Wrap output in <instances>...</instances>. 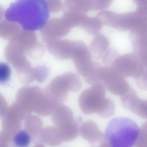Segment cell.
Wrapping results in <instances>:
<instances>
[{
  "mask_svg": "<svg viewBox=\"0 0 147 147\" xmlns=\"http://www.w3.org/2000/svg\"><path fill=\"white\" fill-rule=\"evenodd\" d=\"M49 11L46 0H16L4 14L6 20L18 24L23 29L34 31L45 26Z\"/></svg>",
  "mask_w": 147,
  "mask_h": 147,
  "instance_id": "obj_1",
  "label": "cell"
},
{
  "mask_svg": "<svg viewBox=\"0 0 147 147\" xmlns=\"http://www.w3.org/2000/svg\"><path fill=\"white\" fill-rule=\"evenodd\" d=\"M140 128L131 119L118 117L108 123L105 134L108 146L131 147L136 144Z\"/></svg>",
  "mask_w": 147,
  "mask_h": 147,
  "instance_id": "obj_2",
  "label": "cell"
},
{
  "mask_svg": "<svg viewBox=\"0 0 147 147\" xmlns=\"http://www.w3.org/2000/svg\"><path fill=\"white\" fill-rule=\"evenodd\" d=\"M96 16L103 25L118 30L125 31L132 29L144 16L136 11L119 13L103 10L98 12Z\"/></svg>",
  "mask_w": 147,
  "mask_h": 147,
  "instance_id": "obj_3",
  "label": "cell"
},
{
  "mask_svg": "<svg viewBox=\"0 0 147 147\" xmlns=\"http://www.w3.org/2000/svg\"><path fill=\"white\" fill-rule=\"evenodd\" d=\"M74 27L70 15L63 12L61 17H53L49 20L40 30V34L42 40L47 43L65 36Z\"/></svg>",
  "mask_w": 147,
  "mask_h": 147,
  "instance_id": "obj_4",
  "label": "cell"
},
{
  "mask_svg": "<svg viewBox=\"0 0 147 147\" xmlns=\"http://www.w3.org/2000/svg\"><path fill=\"white\" fill-rule=\"evenodd\" d=\"M24 49L15 42L10 40L5 50L7 60L16 70L19 77L26 79L32 74L33 68L26 58Z\"/></svg>",
  "mask_w": 147,
  "mask_h": 147,
  "instance_id": "obj_5",
  "label": "cell"
},
{
  "mask_svg": "<svg viewBox=\"0 0 147 147\" xmlns=\"http://www.w3.org/2000/svg\"><path fill=\"white\" fill-rule=\"evenodd\" d=\"M105 88L101 82L91 85L84 90L79 98L80 107L85 114L96 113L105 97Z\"/></svg>",
  "mask_w": 147,
  "mask_h": 147,
  "instance_id": "obj_6",
  "label": "cell"
},
{
  "mask_svg": "<svg viewBox=\"0 0 147 147\" xmlns=\"http://www.w3.org/2000/svg\"><path fill=\"white\" fill-rule=\"evenodd\" d=\"M100 79L105 88L116 95L121 96L131 88L122 77L116 73L110 66L101 67Z\"/></svg>",
  "mask_w": 147,
  "mask_h": 147,
  "instance_id": "obj_7",
  "label": "cell"
},
{
  "mask_svg": "<svg viewBox=\"0 0 147 147\" xmlns=\"http://www.w3.org/2000/svg\"><path fill=\"white\" fill-rule=\"evenodd\" d=\"M89 48L83 42L74 41V47L71 59L73 60L76 71L83 77L85 76L91 68L93 61Z\"/></svg>",
  "mask_w": 147,
  "mask_h": 147,
  "instance_id": "obj_8",
  "label": "cell"
},
{
  "mask_svg": "<svg viewBox=\"0 0 147 147\" xmlns=\"http://www.w3.org/2000/svg\"><path fill=\"white\" fill-rule=\"evenodd\" d=\"M52 83L57 87L60 93L61 100H65L69 91L76 92L82 87V83L78 76L75 73L68 71L58 76Z\"/></svg>",
  "mask_w": 147,
  "mask_h": 147,
  "instance_id": "obj_9",
  "label": "cell"
},
{
  "mask_svg": "<svg viewBox=\"0 0 147 147\" xmlns=\"http://www.w3.org/2000/svg\"><path fill=\"white\" fill-rule=\"evenodd\" d=\"M120 96L121 105L125 109L147 119V99L140 98L132 88Z\"/></svg>",
  "mask_w": 147,
  "mask_h": 147,
  "instance_id": "obj_10",
  "label": "cell"
},
{
  "mask_svg": "<svg viewBox=\"0 0 147 147\" xmlns=\"http://www.w3.org/2000/svg\"><path fill=\"white\" fill-rule=\"evenodd\" d=\"M81 136L93 147H108L105 134L101 131L97 124L92 121H85L81 125Z\"/></svg>",
  "mask_w": 147,
  "mask_h": 147,
  "instance_id": "obj_11",
  "label": "cell"
},
{
  "mask_svg": "<svg viewBox=\"0 0 147 147\" xmlns=\"http://www.w3.org/2000/svg\"><path fill=\"white\" fill-rule=\"evenodd\" d=\"M47 44L48 51L56 59L61 61L71 59L74 41L59 39Z\"/></svg>",
  "mask_w": 147,
  "mask_h": 147,
  "instance_id": "obj_12",
  "label": "cell"
},
{
  "mask_svg": "<svg viewBox=\"0 0 147 147\" xmlns=\"http://www.w3.org/2000/svg\"><path fill=\"white\" fill-rule=\"evenodd\" d=\"M109 41L103 34L98 33L94 35L89 45V50L92 57L95 59H100L108 49Z\"/></svg>",
  "mask_w": 147,
  "mask_h": 147,
  "instance_id": "obj_13",
  "label": "cell"
},
{
  "mask_svg": "<svg viewBox=\"0 0 147 147\" xmlns=\"http://www.w3.org/2000/svg\"><path fill=\"white\" fill-rule=\"evenodd\" d=\"M103 24L101 20L96 16H85L79 27L88 34L95 35L99 33Z\"/></svg>",
  "mask_w": 147,
  "mask_h": 147,
  "instance_id": "obj_14",
  "label": "cell"
},
{
  "mask_svg": "<svg viewBox=\"0 0 147 147\" xmlns=\"http://www.w3.org/2000/svg\"><path fill=\"white\" fill-rule=\"evenodd\" d=\"M21 27L16 23L5 19L2 20H1L0 23V36L9 41L21 30Z\"/></svg>",
  "mask_w": 147,
  "mask_h": 147,
  "instance_id": "obj_15",
  "label": "cell"
},
{
  "mask_svg": "<svg viewBox=\"0 0 147 147\" xmlns=\"http://www.w3.org/2000/svg\"><path fill=\"white\" fill-rule=\"evenodd\" d=\"M101 66L100 64L94 61L92 66L89 72L83 78L88 84L92 85L98 82H101L100 79V70Z\"/></svg>",
  "mask_w": 147,
  "mask_h": 147,
  "instance_id": "obj_16",
  "label": "cell"
},
{
  "mask_svg": "<svg viewBox=\"0 0 147 147\" xmlns=\"http://www.w3.org/2000/svg\"><path fill=\"white\" fill-rule=\"evenodd\" d=\"M31 139L29 132L26 129H21L14 135L13 138V142L16 146L26 147L30 145Z\"/></svg>",
  "mask_w": 147,
  "mask_h": 147,
  "instance_id": "obj_17",
  "label": "cell"
},
{
  "mask_svg": "<svg viewBox=\"0 0 147 147\" xmlns=\"http://www.w3.org/2000/svg\"><path fill=\"white\" fill-rule=\"evenodd\" d=\"M115 105L113 101L109 98H105L96 113L100 117L108 118L115 113Z\"/></svg>",
  "mask_w": 147,
  "mask_h": 147,
  "instance_id": "obj_18",
  "label": "cell"
},
{
  "mask_svg": "<svg viewBox=\"0 0 147 147\" xmlns=\"http://www.w3.org/2000/svg\"><path fill=\"white\" fill-rule=\"evenodd\" d=\"M118 55L117 52L115 49L109 48L100 59L101 63L104 66H110L117 57Z\"/></svg>",
  "mask_w": 147,
  "mask_h": 147,
  "instance_id": "obj_19",
  "label": "cell"
},
{
  "mask_svg": "<svg viewBox=\"0 0 147 147\" xmlns=\"http://www.w3.org/2000/svg\"><path fill=\"white\" fill-rule=\"evenodd\" d=\"M34 79L38 81L41 82L48 77L49 73L48 68L45 65H40L33 68Z\"/></svg>",
  "mask_w": 147,
  "mask_h": 147,
  "instance_id": "obj_20",
  "label": "cell"
},
{
  "mask_svg": "<svg viewBox=\"0 0 147 147\" xmlns=\"http://www.w3.org/2000/svg\"><path fill=\"white\" fill-rule=\"evenodd\" d=\"M138 147H147V121L143 124L136 144Z\"/></svg>",
  "mask_w": 147,
  "mask_h": 147,
  "instance_id": "obj_21",
  "label": "cell"
},
{
  "mask_svg": "<svg viewBox=\"0 0 147 147\" xmlns=\"http://www.w3.org/2000/svg\"><path fill=\"white\" fill-rule=\"evenodd\" d=\"M11 74L10 68L9 65L4 63L0 64V82L3 84L9 79Z\"/></svg>",
  "mask_w": 147,
  "mask_h": 147,
  "instance_id": "obj_22",
  "label": "cell"
},
{
  "mask_svg": "<svg viewBox=\"0 0 147 147\" xmlns=\"http://www.w3.org/2000/svg\"><path fill=\"white\" fill-rule=\"evenodd\" d=\"M79 0H64L63 8L70 10H73L78 3Z\"/></svg>",
  "mask_w": 147,
  "mask_h": 147,
  "instance_id": "obj_23",
  "label": "cell"
}]
</instances>
